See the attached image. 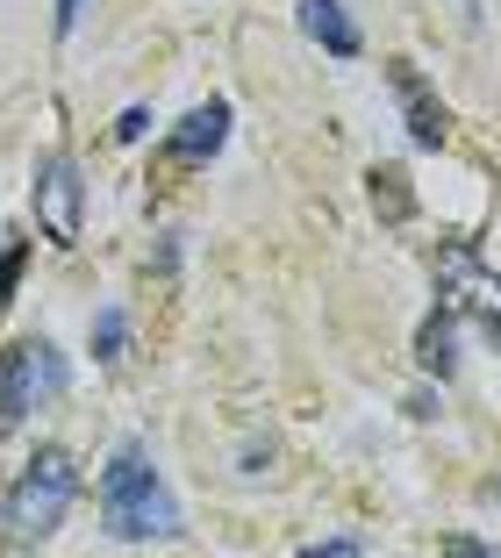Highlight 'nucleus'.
<instances>
[{
	"mask_svg": "<svg viewBox=\"0 0 501 558\" xmlns=\"http://www.w3.org/2000/svg\"><path fill=\"white\" fill-rule=\"evenodd\" d=\"M100 530L122 544H151V537H179V501L158 480V465L144 459V444H122L100 465Z\"/></svg>",
	"mask_w": 501,
	"mask_h": 558,
	"instance_id": "obj_1",
	"label": "nucleus"
},
{
	"mask_svg": "<svg viewBox=\"0 0 501 558\" xmlns=\"http://www.w3.org/2000/svg\"><path fill=\"white\" fill-rule=\"evenodd\" d=\"M80 501V459H72L65 444H44L15 480L0 494V537L8 544H44L50 530L72 515Z\"/></svg>",
	"mask_w": 501,
	"mask_h": 558,
	"instance_id": "obj_2",
	"label": "nucleus"
},
{
	"mask_svg": "<svg viewBox=\"0 0 501 558\" xmlns=\"http://www.w3.org/2000/svg\"><path fill=\"white\" fill-rule=\"evenodd\" d=\"M65 387H72L65 351L50 344V337H15V344L0 351V444L15 437L36 409L65 401Z\"/></svg>",
	"mask_w": 501,
	"mask_h": 558,
	"instance_id": "obj_3",
	"label": "nucleus"
},
{
	"mask_svg": "<svg viewBox=\"0 0 501 558\" xmlns=\"http://www.w3.org/2000/svg\"><path fill=\"white\" fill-rule=\"evenodd\" d=\"M29 208H36L44 244H58V251L80 244V230H86V180H80V158H72V150H50V158L36 165Z\"/></svg>",
	"mask_w": 501,
	"mask_h": 558,
	"instance_id": "obj_4",
	"label": "nucleus"
},
{
	"mask_svg": "<svg viewBox=\"0 0 501 558\" xmlns=\"http://www.w3.org/2000/svg\"><path fill=\"white\" fill-rule=\"evenodd\" d=\"M437 287H444V308L452 315H473L487 337H501V272H487L466 236H452V244L437 251Z\"/></svg>",
	"mask_w": 501,
	"mask_h": 558,
	"instance_id": "obj_5",
	"label": "nucleus"
},
{
	"mask_svg": "<svg viewBox=\"0 0 501 558\" xmlns=\"http://www.w3.org/2000/svg\"><path fill=\"white\" fill-rule=\"evenodd\" d=\"M387 86H394V100H402L408 144H416V150H444V136H452V116H444L437 86L422 80V72L408 65V58H387Z\"/></svg>",
	"mask_w": 501,
	"mask_h": 558,
	"instance_id": "obj_6",
	"label": "nucleus"
},
{
	"mask_svg": "<svg viewBox=\"0 0 501 558\" xmlns=\"http://www.w3.org/2000/svg\"><path fill=\"white\" fill-rule=\"evenodd\" d=\"M229 144V100H201L194 116H179L172 122V136H165V165H208L215 150Z\"/></svg>",
	"mask_w": 501,
	"mask_h": 558,
	"instance_id": "obj_7",
	"label": "nucleus"
},
{
	"mask_svg": "<svg viewBox=\"0 0 501 558\" xmlns=\"http://www.w3.org/2000/svg\"><path fill=\"white\" fill-rule=\"evenodd\" d=\"M294 15H301V36H308V44H323L330 58H358V50H366L358 22L344 15V0H301Z\"/></svg>",
	"mask_w": 501,
	"mask_h": 558,
	"instance_id": "obj_8",
	"label": "nucleus"
},
{
	"mask_svg": "<svg viewBox=\"0 0 501 558\" xmlns=\"http://www.w3.org/2000/svg\"><path fill=\"white\" fill-rule=\"evenodd\" d=\"M366 201H372V215H380L387 230H402L408 215H416V180H408V165H372L366 172Z\"/></svg>",
	"mask_w": 501,
	"mask_h": 558,
	"instance_id": "obj_9",
	"label": "nucleus"
},
{
	"mask_svg": "<svg viewBox=\"0 0 501 558\" xmlns=\"http://www.w3.org/2000/svg\"><path fill=\"white\" fill-rule=\"evenodd\" d=\"M416 365H422L430 379H452V373H458V315H452V308H437L430 323L416 329Z\"/></svg>",
	"mask_w": 501,
	"mask_h": 558,
	"instance_id": "obj_10",
	"label": "nucleus"
},
{
	"mask_svg": "<svg viewBox=\"0 0 501 558\" xmlns=\"http://www.w3.org/2000/svg\"><path fill=\"white\" fill-rule=\"evenodd\" d=\"M122 351H130V315H122V308H100L94 315V359L115 365Z\"/></svg>",
	"mask_w": 501,
	"mask_h": 558,
	"instance_id": "obj_11",
	"label": "nucleus"
},
{
	"mask_svg": "<svg viewBox=\"0 0 501 558\" xmlns=\"http://www.w3.org/2000/svg\"><path fill=\"white\" fill-rule=\"evenodd\" d=\"M22 272H29V236H8V244H0V315L15 308Z\"/></svg>",
	"mask_w": 501,
	"mask_h": 558,
	"instance_id": "obj_12",
	"label": "nucleus"
},
{
	"mask_svg": "<svg viewBox=\"0 0 501 558\" xmlns=\"http://www.w3.org/2000/svg\"><path fill=\"white\" fill-rule=\"evenodd\" d=\"M444 558H501V544H487V537H466V530H452V537H444Z\"/></svg>",
	"mask_w": 501,
	"mask_h": 558,
	"instance_id": "obj_13",
	"label": "nucleus"
},
{
	"mask_svg": "<svg viewBox=\"0 0 501 558\" xmlns=\"http://www.w3.org/2000/svg\"><path fill=\"white\" fill-rule=\"evenodd\" d=\"M144 130H151V108H122V116H115V144H136Z\"/></svg>",
	"mask_w": 501,
	"mask_h": 558,
	"instance_id": "obj_14",
	"label": "nucleus"
},
{
	"mask_svg": "<svg viewBox=\"0 0 501 558\" xmlns=\"http://www.w3.org/2000/svg\"><path fill=\"white\" fill-rule=\"evenodd\" d=\"M301 558H358V537H323V544H301Z\"/></svg>",
	"mask_w": 501,
	"mask_h": 558,
	"instance_id": "obj_15",
	"label": "nucleus"
},
{
	"mask_svg": "<svg viewBox=\"0 0 501 558\" xmlns=\"http://www.w3.org/2000/svg\"><path fill=\"white\" fill-rule=\"evenodd\" d=\"M80 15H86V0H58V15H50V29H58V36H72V29H80Z\"/></svg>",
	"mask_w": 501,
	"mask_h": 558,
	"instance_id": "obj_16",
	"label": "nucleus"
},
{
	"mask_svg": "<svg viewBox=\"0 0 501 558\" xmlns=\"http://www.w3.org/2000/svg\"><path fill=\"white\" fill-rule=\"evenodd\" d=\"M494 501H501V480H494Z\"/></svg>",
	"mask_w": 501,
	"mask_h": 558,
	"instance_id": "obj_17",
	"label": "nucleus"
}]
</instances>
